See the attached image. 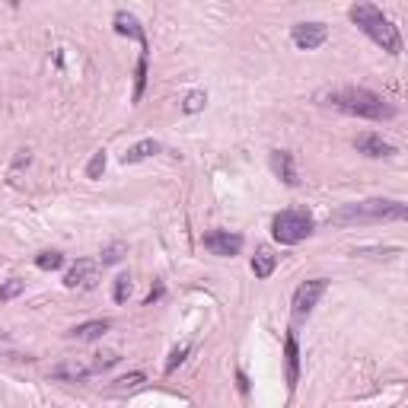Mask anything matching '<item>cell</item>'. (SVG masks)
I'll use <instances>...</instances> for the list:
<instances>
[{"label":"cell","mask_w":408,"mask_h":408,"mask_svg":"<svg viewBox=\"0 0 408 408\" xmlns=\"http://www.w3.org/2000/svg\"><path fill=\"white\" fill-rule=\"evenodd\" d=\"M159 297H163V284H157V287L150 291V297H147V307H153V303H157Z\"/></svg>","instance_id":"cell-27"},{"label":"cell","mask_w":408,"mask_h":408,"mask_svg":"<svg viewBox=\"0 0 408 408\" xmlns=\"http://www.w3.org/2000/svg\"><path fill=\"white\" fill-rule=\"evenodd\" d=\"M313 217L307 214V211H281V214L271 220V233H275L278 242H284V246H297V242H303L309 233H313Z\"/></svg>","instance_id":"cell-4"},{"label":"cell","mask_w":408,"mask_h":408,"mask_svg":"<svg viewBox=\"0 0 408 408\" xmlns=\"http://www.w3.org/2000/svg\"><path fill=\"white\" fill-rule=\"evenodd\" d=\"M284 364H287V389H297L300 380V348H297V335H287L284 342Z\"/></svg>","instance_id":"cell-10"},{"label":"cell","mask_w":408,"mask_h":408,"mask_svg":"<svg viewBox=\"0 0 408 408\" xmlns=\"http://www.w3.org/2000/svg\"><path fill=\"white\" fill-rule=\"evenodd\" d=\"M144 86H147V51H141L137 67H134V102H141Z\"/></svg>","instance_id":"cell-17"},{"label":"cell","mask_w":408,"mask_h":408,"mask_svg":"<svg viewBox=\"0 0 408 408\" xmlns=\"http://www.w3.org/2000/svg\"><path fill=\"white\" fill-rule=\"evenodd\" d=\"M351 23H358L360 29H364L370 39H373L376 45L383 51H389V55H402V35L399 29L389 23V19L383 17V10L373 7V3H354L351 7Z\"/></svg>","instance_id":"cell-3"},{"label":"cell","mask_w":408,"mask_h":408,"mask_svg":"<svg viewBox=\"0 0 408 408\" xmlns=\"http://www.w3.org/2000/svg\"><path fill=\"white\" fill-rule=\"evenodd\" d=\"M0 342H3V329H0Z\"/></svg>","instance_id":"cell-28"},{"label":"cell","mask_w":408,"mask_h":408,"mask_svg":"<svg viewBox=\"0 0 408 408\" xmlns=\"http://www.w3.org/2000/svg\"><path fill=\"white\" fill-rule=\"evenodd\" d=\"M204 249L211 252V255H236V252L242 249V236L240 233H230V230H211V233H204Z\"/></svg>","instance_id":"cell-7"},{"label":"cell","mask_w":408,"mask_h":408,"mask_svg":"<svg viewBox=\"0 0 408 408\" xmlns=\"http://www.w3.org/2000/svg\"><path fill=\"white\" fill-rule=\"evenodd\" d=\"M188 351H192V344H179V348H175L173 354H169V360H166V373H173L175 367H179L185 358H188Z\"/></svg>","instance_id":"cell-25"},{"label":"cell","mask_w":408,"mask_h":408,"mask_svg":"<svg viewBox=\"0 0 408 408\" xmlns=\"http://www.w3.org/2000/svg\"><path fill=\"white\" fill-rule=\"evenodd\" d=\"M291 39L297 48L303 51H313L319 48V45H325V39H329V29H325L322 23H297L291 29Z\"/></svg>","instance_id":"cell-8"},{"label":"cell","mask_w":408,"mask_h":408,"mask_svg":"<svg viewBox=\"0 0 408 408\" xmlns=\"http://www.w3.org/2000/svg\"><path fill=\"white\" fill-rule=\"evenodd\" d=\"M64 265V255L61 252H39L35 255V268H42V271H58Z\"/></svg>","instance_id":"cell-18"},{"label":"cell","mask_w":408,"mask_h":408,"mask_svg":"<svg viewBox=\"0 0 408 408\" xmlns=\"http://www.w3.org/2000/svg\"><path fill=\"white\" fill-rule=\"evenodd\" d=\"M64 284L70 291H93L99 284V265L93 258H77L70 271L64 275Z\"/></svg>","instance_id":"cell-6"},{"label":"cell","mask_w":408,"mask_h":408,"mask_svg":"<svg viewBox=\"0 0 408 408\" xmlns=\"http://www.w3.org/2000/svg\"><path fill=\"white\" fill-rule=\"evenodd\" d=\"M122 255H125V242H112L108 249H102V265H115L122 262Z\"/></svg>","instance_id":"cell-23"},{"label":"cell","mask_w":408,"mask_h":408,"mask_svg":"<svg viewBox=\"0 0 408 408\" xmlns=\"http://www.w3.org/2000/svg\"><path fill=\"white\" fill-rule=\"evenodd\" d=\"M405 217H408V204H402V201L370 198V201H358V204L338 208L329 217V224L351 226V224H373V220H405Z\"/></svg>","instance_id":"cell-2"},{"label":"cell","mask_w":408,"mask_h":408,"mask_svg":"<svg viewBox=\"0 0 408 408\" xmlns=\"http://www.w3.org/2000/svg\"><path fill=\"white\" fill-rule=\"evenodd\" d=\"M102 169H106V150H96L90 159V166H86V175H90V179H99Z\"/></svg>","instance_id":"cell-24"},{"label":"cell","mask_w":408,"mask_h":408,"mask_svg":"<svg viewBox=\"0 0 408 408\" xmlns=\"http://www.w3.org/2000/svg\"><path fill=\"white\" fill-rule=\"evenodd\" d=\"M325 287H329L325 278H313V281H303L300 287H297V293H293V319H297V322H303V319L313 313V307L319 303Z\"/></svg>","instance_id":"cell-5"},{"label":"cell","mask_w":408,"mask_h":408,"mask_svg":"<svg viewBox=\"0 0 408 408\" xmlns=\"http://www.w3.org/2000/svg\"><path fill=\"white\" fill-rule=\"evenodd\" d=\"M112 23H115V32L137 39V42H141V51H147V35H144V29H141V23H137V17H131L128 10H118Z\"/></svg>","instance_id":"cell-12"},{"label":"cell","mask_w":408,"mask_h":408,"mask_svg":"<svg viewBox=\"0 0 408 408\" xmlns=\"http://www.w3.org/2000/svg\"><path fill=\"white\" fill-rule=\"evenodd\" d=\"M23 291H26V281H19V278H10V281L0 284V300H13V297H19Z\"/></svg>","instance_id":"cell-21"},{"label":"cell","mask_w":408,"mask_h":408,"mask_svg":"<svg viewBox=\"0 0 408 408\" xmlns=\"http://www.w3.org/2000/svg\"><path fill=\"white\" fill-rule=\"evenodd\" d=\"M153 153H159V141H153V137H144V141H137L134 147H128V153L122 159H125V163H141V159L153 157Z\"/></svg>","instance_id":"cell-16"},{"label":"cell","mask_w":408,"mask_h":408,"mask_svg":"<svg viewBox=\"0 0 408 408\" xmlns=\"http://www.w3.org/2000/svg\"><path fill=\"white\" fill-rule=\"evenodd\" d=\"M271 169H275V175L281 179L284 185H297L300 179H297V166H293V153L287 150H271Z\"/></svg>","instance_id":"cell-11"},{"label":"cell","mask_w":408,"mask_h":408,"mask_svg":"<svg viewBox=\"0 0 408 408\" xmlns=\"http://www.w3.org/2000/svg\"><path fill=\"white\" fill-rule=\"evenodd\" d=\"M354 147H358V153H364V157H373V159L392 157V153H396V147H392L389 141H383L380 134H373V131L358 134V137H354Z\"/></svg>","instance_id":"cell-9"},{"label":"cell","mask_w":408,"mask_h":408,"mask_svg":"<svg viewBox=\"0 0 408 408\" xmlns=\"http://www.w3.org/2000/svg\"><path fill=\"white\" fill-rule=\"evenodd\" d=\"M329 106L344 112V115H358V118H370V122H389L396 118V106L380 96L373 90H364V86H344V90H335L329 96Z\"/></svg>","instance_id":"cell-1"},{"label":"cell","mask_w":408,"mask_h":408,"mask_svg":"<svg viewBox=\"0 0 408 408\" xmlns=\"http://www.w3.org/2000/svg\"><path fill=\"white\" fill-rule=\"evenodd\" d=\"M204 102H208V96H204L201 90H195V93H188V96H185L182 112H185V115H195V112H201V108H204Z\"/></svg>","instance_id":"cell-20"},{"label":"cell","mask_w":408,"mask_h":408,"mask_svg":"<svg viewBox=\"0 0 408 408\" xmlns=\"http://www.w3.org/2000/svg\"><path fill=\"white\" fill-rule=\"evenodd\" d=\"M144 380H147V376H144L141 370H134V373H128V376H122V380H115L112 392H128V389H137V386H141Z\"/></svg>","instance_id":"cell-19"},{"label":"cell","mask_w":408,"mask_h":408,"mask_svg":"<svg viewBox=\"0 0 408 408\" xmlns=\"http://www.w3.org/2000/svg\"><path fill=\"white\" fill-rule=\"evenodd\" d=\"M108 329H112L108 319H93V322H84V325H77V329H70V338H77V342H99Z\"/></svg>","instance_id":"cell-13"},{"label":"cell","mask_w":408,"mask_h":408,"mask_svg":"<svg viewBox=\"0 0 408 408\" xmlns=\"http://www.w3.org/2000/svg\"><path fill=\"white\" fill-rule=\"evenodd\" d=\"M112 297H115V303H125L128 297H131V278H128V275H118V278H115V291H112Z\"/></svg>","instance_id":"cell-22"},{"label":"cell","mask_w":408,"mask_h":408,"mask_svg":"<svg viewBox=\"0 0 408 408\" xmlns=\"http://www.w3.org/2000/svg\"><path fill=\"white\" fill-rule=\"evenodd\" d=\"M90 373H93V367L80 364V360H67V364H58L55 370H51L55 380H67V383H80V380H86Z\"/></svg>","instance_id":"cell-14"},{"label":"cell","mask_w":408,"mask_h":408,"mask_svg":"<svg viewBox=\"0 0 408 408\" xmlns=\"http://www.w3.org/2000/svg\"><path fill=\"white\" fill-rule=\"evenodd\" d=\"M112 364H118V354L115 351H108V354H99V358L93 360V373H96V370H106V367H112Z\"/></svg>","instance_id":"cell-26"},{"label":"cell","mask_w":408,"mask_h":408,"mask_svg":"<svg viewBox=\"0 0 408 408\" xmlns=\"http://www.w3.org/2000/svg\"><path fill=\"white\" fill-rule=\"evenodd\" d=\"M275 265H278V255L268 249V246H262V249L252 255V271H255V278H271Z\"/></svg>","instance_id":"cell-15"}]
</instances>
